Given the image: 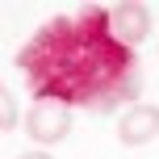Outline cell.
Returning <instances> with one entry per match:
<instances>
[{
	"label": "cell",
	"mask_w": 159,
	"mask_h": 159,
	"mask_svg": "<svg viewBox=\"0 0 159 159\" xmlns=\"http://www.w3.org/2000/svg\"><path fill=\"white\" fill-rule=\"evenodd\" d=\"M113 134H117L121 147H147L151 138H159V105H130V109L117 113L113 121Z\"/></svg>",
	"instance_id": "cell-4"
},
{
	"label": "cell",
	"mask_w": 159,
	"mask_h": 159,
	"mask_svg": "<svg viewBox=\"0 0 159 159\" xmlns=\"http://www.w3.org/2000/svg\"><path fill=\"white\" fill-rule=\"evenodd\" d=\"M13 67L25 75L34 101H59L71 113H121L143 96L138 50L113 38L105 4L46 17L21 42Z\"/></svg>",
	"instance_id": "cell-1"
},
{
	"label": "cell",
	"mask_w": 159,
	"mask_h": 159,
	"mask_svg": "<svg viewBox=\"0 0 159 159\" xmlns=\"http://www.w3.org/2000/svg\"><path fill=\"white\" fill-rule=\"evenodd\" d=\"M21 126V109H17V96L8 92V84L0 80V134H8V130Z\"/></svg>",
	"instance_id": "cell-5"
},
{
	"label": "cell",
	"mask_w": 159,
	"mask_h": 159,
	"mask_svg": "<svg viewBox=\"0 0 159 159\" xmlns=\"http://www.w3.org/2000/svg\"><path fill=\"white\" fill-rule=\"evenodd\" d=\"M109 8V30L121 46L138 50L147 38H151V8L138 4V0H121V4H105Z\"/></svg>",
	"instance_id": "cell-3"
},
{
	"label": "cell",
	"mask_w": 159,
	"mask_h": 159,
	"mask_svg": "<svg viewBox=\"0 0 159 159\" xmlns=\"http://www.w3.org/2000/svg\"><path fill=\"white\" fill-rule=\"evenodd\" d=\"M17 159H55L50 151H25V155H17Z\"/></svg>",
	"instance_id": "cell-6"
},
{
	"label": "cell",
	"mask_w": 159,
	"mask_h": 159,
	"mask_svg": "<svg viewBox=\"0 0 159 159\" xmlns=\"http://www.w3.org/2000/svg\"><path fill=\"white\" fill-rule=\"evenodd\" d=\"M21 121H25V134H30L38 147L63 143V138L71 134V126H75L71 109H67V105H59V101H34L30 109H25Z\"/></svg>",
	"instance_id": "cell-2"
}]
</instances>
